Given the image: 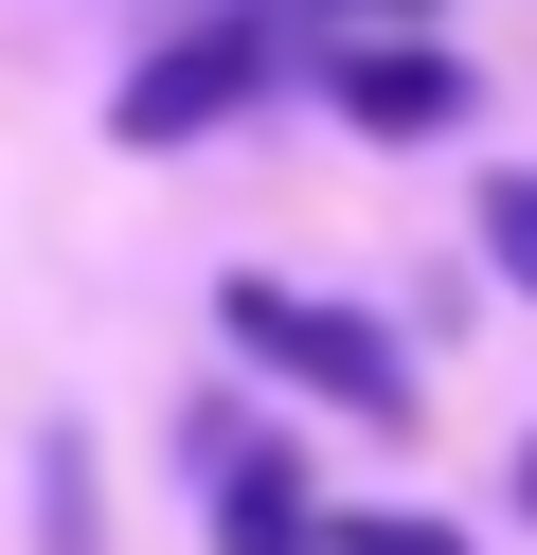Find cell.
Returning a JSON list of instances; mask_svg holds the SVG:
<instances>
[{
	"mask_svg": "<svg viewBox=\"0 0 537 555\" xmlns=\"http://www.w3.org/2000/svg\"><path fill=\"white\" fill-rule=\"evenodd\" d=\"M215 323H233V359H269V376H305V395H341L358 430H394V412H412L394 340L341 323V305H305V287H215Z\"/></svg>",
	"mask_w": 537,
	"mask_h": 555,
	"instance_id": "6da1fadb",
	"label": "cell"
},
{
	"mask_svg": "<svg viewBox=\"0 0 537 555\" xmlns=\"http://www.w3.org/2000/svg\"><path fill=\"white\" fill-rule=\"evenodd\" d=\"M251 73H269L251 37H179V54H143V73H126V144H197L215 108H251Z\"/></svg>",
	"mask_w": 537,
	"mask_h": 555,
	"instance_id": "7a4b0ae2",
	"label": "cell"
},
{
	"mask_svg": "<svg viewBox=\"0 0 537 555\" xmlns=\"http://www.w3.org/2000/svg\"><path fill=\"white\" fill-rule=\"evenodd\" d=\"M341 108L412 144V126H448V108H465V73H448V54H412V37H376V54H341Z\"/></svg>",
	"mask_w": 537,
	"mask_h": 555,
	"instance_id": "3957f363",
	"label": "cell"
},
{
	"mask_svg": "<svg viewBox=\"0 0 537 555\" xmlns=\"http://www.w3.org/2000/svg\"><path fill=\"white\" fill-rule=\"evenodd\" d=\"M322 555H465L448 519H322Z\"/></svg>",
	"mask_w": 537,
	"mask_h": 555,
	"instance_id": "277c9868",
	"label": "cell"
},
{
	"mask_svg": "<svg viewBox=\"0 0 537 555\" xmlns=\"http://www.w3.org/2000/svg\"><path fill=\"white\" fill-rule=\"evenodd\" d=\"M484 251L520 269V287H537V180H484Z\"/></svg>",
	"mask_w": 537,
	"mask_h": 555,
	"instance_id": "5b68a950",
	"label": "cell"
},
{
	"mask_svg": "<svg viewBox=\"0 0 537 555\" xmlns=\"http://www.w3.org/2000/svg\"><path fill=\"white\" fill-rule=\"evenodd\" d=\"M358 18H412V0H358Z\"/></svg>",
	"mask_w": 537,
	"mask_h": 555,
	"instance_id": "8992f818",
	"label": "cell"
},
{
	"mask_svg": "<svg viewBox=\"0 0 537 555\" xmlns=\"http://www.w3.org/2000/svg\"><path fill=\"white\" fill-rule=\"evenodd\" d=\"M520 502H537V448H520Z\"/></svg>",
	"mask_w": 537,
	"mask_h": 555,
	"instance_id": "52a82bcc",
	"label": "cell"
}]
</instances>
